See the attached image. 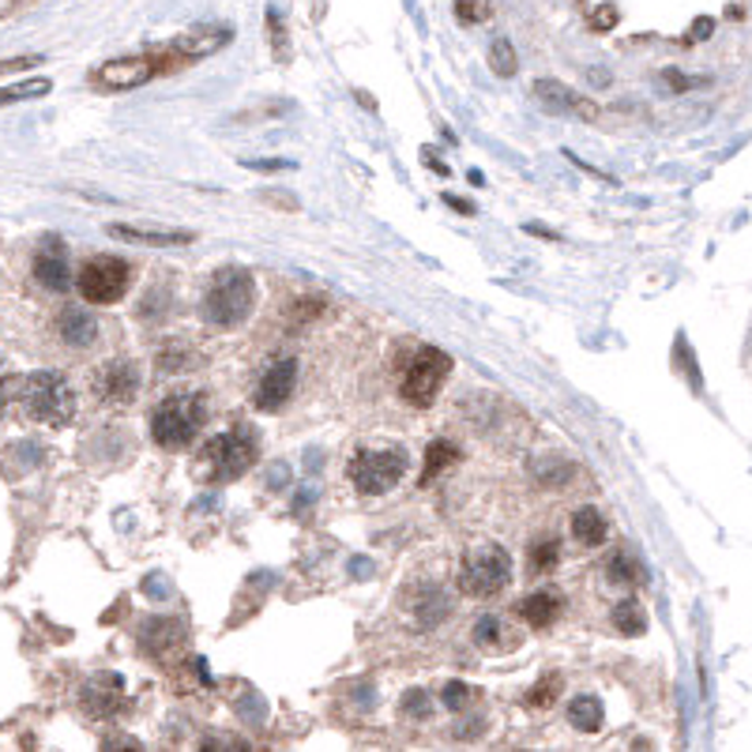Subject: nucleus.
Segmentation results:
<instances>
[{
  "mask_svg": "<svg viewBox=\"0 0 752 752\" xmlns=\"http://www.w3.org/2000/svg\"><path fill=\"white\" fill-rule=\"evenodd\" d=\"M497 640H509L501 632V621H497V617H481V621L475 624V644L486 647V650H501L497 647Z\"/></svg>",
  "mask_w": 752,
  "mask_h": 752,
  "instance_id": "obj_29",
  "label": "nucleus"
},
{
  "mask_svg": "<svg viewBox=\"0 0 752 752\" xmlns=\"http://www.w3.org/2000/svg\"><path fill=\"white\" fill-rule=\"evenodd\" d=\"M447 373H452V358H447L444 350H437V346L418 350L407 369V377H403V399H407L410 407H429L433 395L441 392Z\"/></svg>",
  "mask_w": 752,
  "mask_h": 752,
  "instance_id": "obj_9",
  "label": "nucleus"
},
{
  "mask_svg": "<svg viewBox=\"0 0 752 752\" xmlns=\"http://www.w3.org/2000/svg\"><path fill=\"white\" fill-rule=\"evenodd\" d=\"M12 399L20 403L23 418L38 421V426H64L75 414V392L69 380L57 373H31L15 380Z\"/></svg>",
  "mask_w": 752,
  "mask_h": 752,
  "instance_id": "obj_1",
  "label": "nucleus"
},
{
  "mask_svg": "<svg viewBox=\"0 0 752 752\" xmlns=\"http://www.w3.org/2000/svg\"><path fill=\"white\" fill-rule=\"evenodd\" d=\"M447 204H452L455 211H463V215H475V204H467V200H455V196H444Z\"/></svg>",
  "mask_w": 752,
  "mask_h": 752,
  "instance_id": "obj_38",
  "label": "nucleus"
},
{
  "mask_svg": "<svg viewBox=\"0 0 752 752\" xmlns=\"http://www.w3.org/2000/svg\"><path fill=\"white\" fill-rule=\"evenodd\" d=\"M256 452H260L256 433L249 426H234L204 444L200 463H204V475L211 481H234L256 463Z\"/></svg>",
  "mask_w": 752,
  "mask_h": 752,
  "instance_id": "obj_3",
  "label": "nucleus"
},
{
  "mask_svg": "<svg viewBox=\"0 0 752 752\" xmlns=\"http://www.w3.org/2000/svg\"><path fill=\"white\" fill-rule=\"evenodd\" d=\"M41 57H15V61H0V75L4 72H20V69H31V64H38Z\"/></svg>",
  "mask_w": 752,
  "mask_h": 752,
  "instance_id": "obj_36",
  "label": "nucleus"
},
{
  "mask_svg": "<svg viewBox=\"0 0 752 752\" xmlns=\"http://www.w3.org/2000/svg\"><path fill=\"white\" fill-rule=\"evenodd\" d=\"M129 264L117 256H95L83 264L80 278H75V286H80L83 301H91V306H114V301L124 298V290H129Z\"/></svg>",
  "mask_w": 752,
  "mask_h": 752,
  "instance_id": "obj_6",
  "label": "nucleus"
},
{
  "mask_svg": "<svg viewBox=\"0 0 752 752\" xmlns=\"http://www.w3.org/2000/svg\"><path fill=\"white\" fill-rule=\"evenodd\" d=\"M572 538L587 549L602 546L606 542V520L595 509H580L576 515H572Z\"/></svg>",
  "mask_w": 752,
  "mask_h": 752,
  "instance_id": "obj_18",
  "label": "nucleus"
},
{
  "mask_svg": "<svg viewBox=\"0 0 752 752\" xmlns=\"http://www.w3.org/2000/svg\"><path fill=\"white\" fill-rule=\"evenodd\" d=\"M610 621H613L617 632H624V636H640V632L647 629V613H644V606H640L636 598H624V602H617Z\"/></svg>",
  "mask_w": 752,
  "mask_h": 752,
  "instance_id": "obj_20",
  "label": "nucleus"
},
{
  "mask_svg": "<svg viewBox=\"0 0 752 752\" xmlns=\"http://www.w3.org/2000/svg\"><path fill=\"white\" fill-rule=\"evenodd\" d=\"M470 696H475V692L467 689V684L463 681H452V684H444V704L452 707V712H463V707L470 704Z\"/></svg>",
  "mask_w": 752,
  "mask_h": 752,
  "instance_id": "obj_30",
  "label": "nucleus"
},
{
  "mask_svg": "<svg viewBox=\"0 0 752 752\" xmlns=\"http://www.w3.org/2000/svg\"><path fill=\"white\" fill-rule=\"evenodd\" d=\"M561 595H557V590H535V595H527L520 602V617L523 621L530 624V629H549V624L557 621V617H561Z\"/></svg>",
  "mask_w": 752,
  "mask_h": 752,
  "instance_id": "obj_15",
  "label": "nucleus"
},
{
  "mask_svg": "<svg viewBox=\"0 0 752 752\" xmlns=\"http://www.w3.org/2000/svg\"><path fill=\"white\" fill-rule=\"evenodd\" d=\"M57 332H61V339L72 343V346H91L98 339V320L83 309H69L61 320H57Z\"/></svg>",
  "mask_w": 752,
  "mask_h": 752,
  "instance_id": "obj_17",
  "label": "nucleus"
},
{
  "mask_svg": "<svg viewBox=\"0 0 752 752\" xmlns=\"http://www.w3.org/2000/svg\"><path fill=\"white\" fill-rule=\"evenodd\" d=\"M459 459V452H455V444H447V441H433L429 444V452H426V467H421V489L429 486L441 470H447L452 463Z\"/></svg>",
  "mask_w": 752,
  "mask_h": 752,
  "instance_id": "obj_21",
  "label": "nucleus"
},
{
  "mask_svg": "<svg viewBox=\"0 0 752 752\" xmlns=\"http://www.w3.org/2000/svg\"><path fill=\"white\" fill-rule=\"evenodd\" d=\"M346 475H350V481L361 493H373V497L387 493L395 481L407 475V455H403L399 447H387V452H358L350 459V467H346Z\"/></svg>",
  "mask_w": 752,
  "mask_h": 752,
  "instance_id": "obj_8",
  "label": "nucleus"
},
{
  "mask_svg": "<svg viewBox=\"0 0 752 752\" xmlns=\"http://www.w3.org/2000/svg\"><path fill=\"white\" fill-rule=\"evenodd\" d=\"M403 712L410 718H426L429 715V696L421 689H410L407 696H403Z\"/></svg>",
  "mask_w": 752,
  "mask_h": 752,
  "instance_id": "obj_31",
  "label": "nucleus"
},
{
  "mask_svg": "<svg viewBox=\"0 0 752 752\" xmlns=\"http://www.w3.org/2000/svg\"><path fill=\"white\" fill-rule=\"evenodd\" d=\"M200 752H249V745L238 738H211V741H204V749Z\"/></svg>",
  "mask_w": 752,
  "mask_h": 752,
  "instance_id": "obj_34",
  "label": "nucleus"
},
{
  "mask_svg": "<svg viewBox=\"0 0 752 752\" xmlns=\"http://www.w3.org/2000/svg\"><path fill=\"white\" fill-rule=\"evenodd\" d=\"M174 64H181V57L170 49V57H121V61H106L103 69L91 75L98 91H132L143 87L147 80H155L158 72H170Z\"/></svg>",
  "mask_w": 752,
  "mask_h": 752,
  "instance_id": "obj_7",
  "label": "nucleus"
},
{
  "mask_svg": "<svg viewBox=\"0 0 752 752\" xmlns=\"http://www.w3.org/2000/svg\"><path fill=\"white\" fill-rule=\"evenodd\" d=\"M294 384H298V361L294 358H278L264 369L256 384V407L260 410H278L286 399L294 395Z\"/></svg>",
  "mask_w": 752,
  "mask_h": 752,
  "instance_id": "obj_10",
  "label": "nucleus"
},
{
  "mask_svg": "<svg viewBox=\"0 0 752 752\" xmlns=\"http://www.w3.org/2000/svg\"><path fill=\"white\" fill-rule=\"evenodd\" d=\"M489 69H493L497 75H515V46L509 38H497L493 46H489Z\"/></svg>",
  "mask_w": 752,
  "mask_h": 752,
  "instance_id": "obj_26",
  "label": "nucleus"
},
{
  "mask_svg": "<svg viewBox=\"0 0 752 752\" xmlns=\"http://www.w3.org/2000/svg\"><path fill=\"white\" fill-rule=\"evenodd\" d=\"M569 718H572V726L583 733H595L598 726H602V704H598L595 696H576L572 700V707H569Z\"/></svg>",
  "mask_w": 752,
  "mask_h": 752,
  "instance_id": "obj_22",
  "label": "nucleus"
},
{
  "mask_svg": "<svg viewBox=\"0 0 752 752\" xmlns=\"http://www.w3.org/2000/svg\"><path fill=\"white\" fill-rule=\"evenodd\" d=\"M103 752H143V745L136 738H129V733H109L103 741Z\"/></svg>",
  "mask_w": 752,
  "mask_h": 752,
  "instance_id": "obj_33",
  "label": "nucleus"
},
{
  "mask_svg": "<svg viewBox=\"0 0 752 752\" xmlns=\"http://www.w3.org/2000/svg\"><path fill=\"white\" fill-rule=\"evenodd\" d=\"M512 580V557L501 546H475L463 557L459 590L470 598H493L509 587Z\"/></svg>",
  "mask_w": 752,
  "mask_h": 752,
  "instance_id": "obj_5",
  "label": "nucleus"
},
{
  "mask_svg": "<svg viewBox=\"0 0 752 752\" xmlns=\"http://www.w3.org/2000/svg\"><path fill=\"white\" fill-rule=\"evenodd\" d=\"M535 95L549 114H569V117H583V121H598V106L587 103V98H580L576 91H569L557 80H538Z\"/></svg>",
  "mask_w": 752,
  "mask_h": 752,
  "instance_id": "obj_11",
  "label": "nucleus"
},
{
  "mask_svg": "<svg viewBox=\"0 0 752 752\" xmlns=\"http://www.w3.org/2000/svg\"><path fill=\"white\" fill-rule=\"evenodd\" d=\"M35 278L46 290H69V256H64V244L61 241H53L49 238L46 241V249L38 252V260H35Z\"/></svg>",
  "mask_w": 752,
  "mask_h": 752,
  "instance_id": "obj_13",
  "label": "nucleus"
},
{
  "mask_svg": "<svg viewBox=\"0 0 752 752\" xmlns=\"http://www.w3.org/2000/svg\"><path fill=\"white\" fill-rule=\"evenodd\" d=\"M12 392H15V377H0V414L12 403Z\"/></svg>",
  "mask_w": 752,
  "mask_h": 752,
  "instance_id": "obj_37",
  "label": "nucleus"
},
{
  "mask_svg": "<svg viewBox=\"0 0 752 752\" xmlns=\"http://www.w3.org/2000/svg\"><path fill=\"white\" fill-rule=\"evenodd\" d=\"M98 387H103L109 403H132L140 392V369L132 361H114V366H106Z\"/></svg>",
  "mask_w": 752,
  "mask_h": 752,
  "instance_id": "obj_14",
  "label": "nucleus"
},
{
  "mask_svg": "<svg viewBox=\"0 0 752 752\" xmlns=\"http://www.w3.org/2000/svg\"><path fill=\"white\" fill-rule=\"evenodd\" d=\"M557 561H561V549H557L553 538H546V542H535V546H530L527 572H530V576H549V572L557 569Z\"/></svg>",
  "mask_w": 752,
  "mask_h": 752,
  "instance_id": "obj_23",
  "label": "nucleus"
},
{
  "mask_svg": "<svg viewBox=\"0 0 752 752\" xmlns=\"http://www.w3.org/2000/svg\"><path fill=\"white\" fill-rule=\"evenodd\" d=\"M109 234H114V238H124V241H143V244H184V241H192V234H184V230H136V226H109Z\"/></svg>",
  "mask_w": 752,
  "mask_h": 752,
  "instance_id": "obj_19",
  "label": "nucleus"
},
{
  "mask_svg": "<svg viewBox=\"0 0 752 752\" xmlns=\"http://www.w3.org/2000/svg\"><path fill=\"white\" fill-rule=\"evenodd\" d=\"M610 580L613 583H644V569H640V561L632 553L617 549L613 561H610Z\"/></svg>",
  "mask_w": 752,
  "mask_h": 752,
  "instance_id": "obj_25",
  "label": "nucleus"
},
{
  "mask_svg": "<svg viewBox=\"0 0 752 752\" xmlns=\"http://www.w3.org/2000/svg\"><path fill=\"white\" fill-rule=\"evenodd\" d=\"M252 301H256V286L249 272H238V267L218 272L204 294V320L215 327H234L252 312Z\"/></svg>",
  "mask_w": 752,
  "mask_h": 752,
  "instance_id": "obj_4",
  "label": "nucleus"
},
{
  "mask_svg": "<svg viewBox=\"0 0 752 752\" xmlns=\"http://www.w3.org/2000/svg\"><path fill=\"white\" fill-rule=\"evenodd\" d=\"M617 20H621V12H617L613 4H602L598 8V12H590V31H610V27H617Z\"/></svg>",
  "mask_w": 752,
  "mask_h": 752,
  "instance_id": "obj_32",
  "label": "nucleus"
},
{
  "mask_svg": "<svg viewBox=\"0 0 752 752\" xmlns=\"http://www.w3.org/2000/svg\"><path fill=\"white\" fill-rule=\"evenodd\" d=\"M49 87H53L49 80H23V83H15V87L0 91V106L27 103V98H41V95H49Z\"/></svg>",
  "mask_w": 752,
  "mask_h": 752,
  "instance_id": "obj_24",
  "label": "nucleus"
},
{
  "mask_svg": "<svg viewBox=\"0 0 752 752\" xmlns=\"http://www.w3.org/2000/svg\"><path fill=\"white\" fill-rule=\"evenodd\" d=\"M712 31H715V20H707V15H704V20H696L689 27V38H684V41H704V38H712Z\"/></svg>",
  "mask_w": 752,
  "mask_h": 752,
  "instance_id": "obj_35",
  "label": "nucleus"
},
{
  "mask_svg": "<svg viewBox=\"0 0 752 752\" xmlns=\"http://www.w3.org/2000/svg\"><path fill=\"white\" fill-rule=\"evenodd\" d=\"M230 38H234L230 27H192L174 41V53L181 57V61H196V57H207V53H215V49H223Z\"/></svg>",
  "mask_w": 752,
  "mask_h": 752,
  "instance_id": "obj_12",
  "label": "nucleus"
},
{
  "mask_svg": "<svg viewBox=\"0 0 752 752\" xmlns=\"http://www.w3.org/2000/svg\"><path fill=\"white\" fill-rule=\"evenodd\" d=\"M561 684H564L561 673H549V678H542V681L535 684V689L527 692V704L530 707H549L557 700V692H561Z\"/></svg>",
  "mask_w": 752,
  "mask_h": 752,
  "instance_id": "obj_28",
  "label": "nucleus"
},
{
  "mask_svg": "<svg viewBox=\"0 0 752 752\" xmlns=\"http://www.w3.org/2000/svg\"><path fill=\"white\" fill-rule=\"evenodd\" d=\"M204 418H207L204 395H170V399H163L155 414H151V437H155L158 447L177 452V447L196 441V433L204 429Z\"/></svg>",
  "mask_w": 752,
  "mask_h": 752,
  "instance_id": "obj_2",
  "label": "nucleus"
},
{
  "mask_svg": "<svg viewBox=\"0 0 752 752\" xmlns=\"http://www.w3.org/2000/svg\"><path fill=\"white\" fill-rule=\"evenodd\" d=\"M121 700H124V692H121V681L117 678H95L87 684V689H83V707H87L91 715H114L117 707H121Z\"/></svg>",
  "mask_w": 752,
  "mask_h": 752,
  "instance_id": "obj_16",
  "label": "nucleus"
},
{
  "mask_svg": "<svg viewBox=\"0 0 752 752\" xmlns=\"http://www.w3.org/2000/svg\"><path fill=\"white\" fill-rule=\"evenodd\" d=\"M493 15V4L489 0H455V20L467 23V27H478Z\"/></svg>",
  "mask_w": 752,
  "mask_h": 752,
  "instance_id": "obj_27",
  "label": "nucleus"
}]
</instances>
